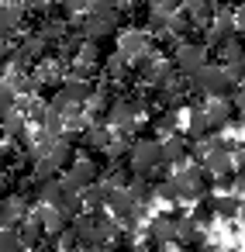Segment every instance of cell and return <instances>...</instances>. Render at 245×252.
Here are the masks:
<instances>
[{
  "mask_svg": "<svg viewBox=\"0 0 245 252\" xmlns=\"http://www.w3.org/2000/svg\"><path fill=\"white\" fill-rule=\"evenodd\" d=\"M166 162H162V142H155V138H138L135 145H131V169H135V176H149V173H155V169H162Z\"/></svg>",
  "mask_w": 245,
  "mask_h": 252,
  "instance_id": "1",
  "label": "cell"
},
{
  "mask_svg": "<svg viewBox=\"0 0 245 252\" xmlns=\"http://www.w3.org/2000/svg\"><path fill=\"white\" fill-rule=\"evenodd\" d=\"M190 83H193V90L197 94H207V97H228L231 94V80H228V73H224V66H204L200 73H193L190 76Z\"/></svg>",
  "mask_w": 245,
  "mask_h": 252,
  "instance_id": "2",
  "label": "cell"
},
{
  "mask_svg": "<svg viewBox=\"0 0 245 252\" xmlns=\"http://www.w3.org/2000/svg\"><path fill=\"white\" fill-rule=\"evenodd\" d=\"M169 180H173L180 200H200L204 183H207V173H204V166H183V169H176Z\"/></svg>",
  "mask_w": 245,
  "mask_h": 252,
  "instance_id": "3",
  "label": "cell"
},
{
  "mask_svg": "<svg viewBox=\"0 0 245 252\" xmlns=\"http://www.w3.org/2000/svg\"><path fill=\"white\" fill-rule=\"evenodd\" d=\"M114 28H118V11H93V14L83 18L80 35H83L87 42H100V38L114 35Z\"/></svg>",
  "mask_w": 245,
  "mask_h": 252,
  "instance_id": "4",
  "label": "cell"
},
{
  "mask_svg": "<svg viewBox=\"0 0 245 252\" xmlns=\"http://www.w3.org/2000/svg\"><path fill=\"white\" fill-rule=\"evenodd\" d=\"M173 66H176L180 76H193V73H200V69L207 66V49L197 45V42H183V45H176Z\"/></svg>",
  "mask_w": 245,
  "mask_h": 252,
  "instance_id": "5",
  "label": "cell"
},
{
  "mask_svg": "<svg viewBox=\"0 0 245 252\" xmlns=\"http://www.w3.org/2000/svg\"><path fill=\"white\" fill-rule=\"evenodd\" d=\"M100 180V162H93V159H76L73 166H69V173L62 176V183H69V187H76V190H87V187H93Z\"/></svg>",
  "mask_w": 245,
  "mask_h": 252,
  "instance_id": "6",
  "label": "cell"
},
{
  "mask_svg": "<svg viewBox=\"0 0 245 252\" xmlns=\"http://www.w3.org/2000/svg\"><path fill=\"white\" fill-rule=\"evenodd\" d=\"M135 114H138V104L135 100H114L107 107V128H118L121 135H128L135 128Z\"/></svg>",
  "mask_w": 245,
  "mask_h": 252,
  "instance_id": "7",
  "label": "cell"
},
{
  "mask_svg": "<svg viewBox=\"0 0 245 252\" xmlns=\"http://www.w3.org/2000/svg\"><path fill=\"white\" fill-rule=\"evenodd\" d=\"M176 214H155L152 221H149V238L155 242V245H173V242H180V231H176Z\"/></svg>",
  "mask_w": 245,
  "mask_h": 252,
  "instance_id": "8",
  "label": "cell"
},
{
  "mask_svg": "<svg viewBox=\"0 0 245 252\" xmlns=\"http://www.w3.org/2000/svg\"><path fill=\"white\" fill-rule=\"evenodd\" d=\"M204 111H207V125L211 128H228L235 121V104L228 97H211L204 104Z\"/></svg>",
  "mask_w": 245,
  "mask_h": 252,
  "instance_id": "9",
  "label": "cell"
},
{
  "mask_svg": "<svg viewBox=\"0 0 245 252\" xmlns=\"http://www.w3.org/2000/svg\"><path fill=\"white\" fill-rule=\"evenodd\" d=\"M21 18H25L21 0H4L0 4V38H11L21 28Z\"/></svg>",
  "mask_w": 245,
  "mask_h": 252,
  "instance_id": "10",
  "label": "cell"
},
{
  "mask_svg": "<svg viewBox=\"0 0 245 252\" xmlns=\"http://www.w3.org/2000/svg\"><path fill=\"white\" fill-rule=\"evenodd\" d=\"M190 145H186V138H180V135H169L166 142H162V162L166 166H173V169H183L190 159Z\"/></svg>",
  "mask_w": 245,
  "mask_h": 252,
  "instance_id": "11",
  "label": "cell"
},
{
  "mask_svg": "<svg viewBox=\"0 0 245 252\" xmlns=\"http://www.w3.org/2000/svg\"><path fill=\"white\" fill-rule=\"evenodd\" d=\"M183 14H186L197 28H204V25L214 21L217 7H214V0H183Z\"/></svg>",
  "mask_w": 245,
  "mask_h": 252,
  "instance_id": "12",
  "label": "cell"
},
{
  "mask_svg": "<svg viewBox=\"0 0 245 252\" xmlns=\"http://www.w3.org/2000/svg\"><path fill=\"white\" fill-rule=\"evenodd\" d=\"M200 166H204L207 176H217V180H224V176L235 173V159H231V152H207Z\"/></svg>",
  "mask_w": 245,
  "mask_h": 252,
  "instance_id": "13",
  "label": "cell"
},
{
  "mask_svg": "<svg viewBox=\"0 0 245 252\" xmlns=\"http://www.w3.org/2000/svg\"><path fill=\"white\" fill-rule=\"evenodd\" d=\"M35 214L42 218V224H45V235H52V238H59L62 231H66V214L59 211V207H52V204H38L35 207Z\"/></svg>",
  "mask_w": 245,
  "mask_h": 252,
  "instance_id": "14",
  "label": "cell"
},
{
  "mask_svg": "<svg viewBox=\"0 0 245 252\" xmlns=\"http://www.w3.org/2000/svg\"><path fill=\"white\" fill-rule=\"evenodd\" d=\"M28 218V204L21 197H7V200H0V228H14L18 221Z\"/></svg>",
  "mask_w": 245,
  "mask_h": 252,
  "instance_id": "15",
  "label": "cell"
},
{
  "mask_svg": "<svg viewBox=\"0 0 245 252\" xmlns=\"http://www.w3.org/2000/svg\"><path fill=\"white\" fill-rule=\"evenodd\" d=\"M18 235H21V242H25V249H38V242L45 238V224H42V218L31 211L25 221H21V228H18Z\"/></svg>",
  "mask_w": 245,
  "mask_h": 252,
  "instance_id": "16",
  "label": "cell"
},
{
  "mask_svg": "<svg viewBox=\"0 0 245 252\" xmlns=\"http://www.w3.org/2000/svg\"><path fill=\"white\" fill-rule=\"evenodd\" d=\"M107 200H111V183H104V180H97L93 187L83 190V207L87 211H104Z\"/></svg>",
  "mask_w": 245,
  "mask_h": 252,
  "instance_id": "17",
  "label": "cell"
},
{
  "mask_svg": "<svg viewBox=\"0 0 245 252\" xmlns=\"http://www.w3.org/2000/svg\"><path fill=\"white\" fill-rule=\"evenodd\" d=\"M0 131H4V138H25L28 135V121H25V114L14 107V111H7V114H0Z\"/></svg>",
  "mask_w": 245,
  "mask_h": 252,
  "instance_id": "18",
  "label": "cell"
},
{
  "mask_svg": "<svg viewBox=\"0 0 245 252\" xmlns=\"http://www.w3.org/2000/svg\"><path fill=\"white\" fill-rule=\"evenodd\" d=\"M207 131H211V125H207V111H204V104H193V107H190V138L204 142Z\"/></svg>",
  "mask_w": 245,
  "mask_h": 252,
  "instance_id": "19",
  "label": "cell"
},
{
  "mask_svg": "<svg viewBox=\"0 0 245 252\" xmlns=\"http://www.w3.org/2000/svg\"><path fill=\"white\" fill-rule=\"evenodd\" d=\"M128 193L135 197V204H138V207H145V204H152V197H155V187L149 183V176H135V180L128 183Z\"/></svg>",
  "mask_w": 245,
  "mask_h": 252,
  "instance_id": "20",
  "label": "cell"
},
{
  "mask_svg": "<svg viewBox=\"0 0 245 252\" xmlns=\"http://www.w3.org/2000/svg\"><path fill=\"white\" fill-rule=\"evenodd\" d=\"M45 159H49L56 169H59V166H66V162L73 166V162H76V159H73V142H69V138H59V142L49 149V156H45Z\"/></svg>",
  "mask_w": 245,
  "mask_h": 252,
  "instance_id": "21",
  "label": "cell"
},
{
  "mask_svg": "<svg viewBox=\"0 0 245 252\" xmlns=\"http://www.w3.org/2000/svg\"><path fill=\"white\" fill-rule=\"evenodd\" d=\"M221 63H224V66H238V63H245V45H242L238 35L228 38V42L221 45Z\"/></svg>",
  "mask_w": 245,
  "mask_h": 252,
  "instance_id": "22",
  "label": "cell"
},
{
  "mask_svg": "<svg viewBox=\"0 0 245 252\" xmlns=\"http://www.w3.org/2000/svg\"><path fill=\"white\" fill-rule=\"evenodd\" d=\"M83 142H87L90 149H107V145L114 142V135H111V128H107V125H90V128H87V135H83Z\"/></svg>",
  "mask_w": 245,
  "mask_h": 252,
  "instance_id": "23",
  "label": "cell"
},
{
  "mask_svg": "<svg viewBox=\"0 0 245 252\" xmlns=\"http://www.w3.org/2000/svg\"><path fill=\"white\" fill-rule=\"evenodd\" d=\"M214 207H217V218L231 221V218H238L242 200H238V197H231V193H221V197H214Z\"/></svg>",
  "mask_w": 245,
  "mask_h": 252,
  "instance_id": "24",
  "label": "cell"
},
{
  "mask_svg": "<svg viewBox=\"0 0 245 252\" xmlns=\"http://www.w3.org/2000/svg\"><path fill=\"white\" fill-rule=\"evenodd\" d=\"M45 42H66L69 38V28H66V21L62 18H52V21H45V28L38 32Z\"/></svg>",
  "mask_w": 245,
  "mask_h": 252,
  "instance_id": "25",
  "label": "cell"
},
{
  "mask_svg": "<svg viewBox=\"0 0 245 252\" xmlns=\"http://www.w3.org/2000/svg\"><path fill=\"white\" fill-rule=\"evenodd\" d=\"M0 252H25L18 228H0Z\"/></svg>",
  "mask_w": 245,
  "mask_h": 252,
  "instance_id": "26",
  "label": "cell"
},
{
  "mask_svg": "<svg viewBox=\"0 0 245 252\" xmlns=\"http://www.w3.org/2000/svg\"><path fill=\"white\" fill-rule=\"evenodd\" d=\"M62 14L66 18H87V14H93V0H62Z\"/></svg>",
  "mask_w": 245,
  "mask_h": 252,
  "instance_id": "27",
  "label": "cell"
},
{
  "mask_svg": "<svg viewBox=\"0 0 245 252\" xmlns=\"http://www.w3.org/2000/svg\"><path fill=\"white\" fill-rule=\"evenodd\" d=\"M193 218H197V224L200 228H207L214 218H217V207H214V197H207V200H197V211H193Z\"/></svg>",
  "mask_w": 245,
  "mask_h": 252,
  "instance_id": "28",
  "label": "cell"
},
{
  "mask_svg": "<svg viewBox=\"0 0 245 252\" xmlns=\"http://www.w3.org/2000/svg\"><path fill=\"white\" fill-rule=\"evenodd\" d=\"M14 107H18V94H14L11 80H0V114H7Z\"/></svg>",
  "mask_w": 245,
  "mask_h": 252,
  "instance_id": "29",
  "label": "cell"
},
{
  "mask_svg": "<svg viewBox=\"0 0 245 252\" xmlns=\"http://www.w3.org/2000/svg\"><path fill=\"white\" fill-rule=\"evenodd\" d=\"M11 87H14V94H25V97H31L35 94V76H28V73H14L11 76Z\"/></svg>",
  "mask_w": 245,
  "mask_h": 252,
  "instance_id": "30",
  "label": "cell"
},
{
  "mask_svg": "<svg viewBox=\"0 0 245 252\" xmlns=\"http://www.w3.org/2000/svg\"><path fill=\"white\" fill-rule=\"evenodd\" d=\"M176 125H180V114H176V107H166V111L155 118V128H159V131H166V135H173V131H176Z\"/></svg>",
  "mask_w": 245,
  "mask_h": 252,
  "instance_id": "31",
  "label": "cell"
},
{
  "mask_svg": "<svg viewBox=\"0 0 245 252\" xmlns=\"http://www.w3.org/2000/svg\"><path fill=\"white\" fill-rule=\"evenodd\" d=\"M45 49H49V42H45L42 35H31V38L21 45V52H25L28 59H38V56H45Z\"/></svg>",
  "mask_w": 245,
  "mask_h": 252,
  "instance_id": "32",
  "label": "cell"
},
{
  "mask_svg": "<svg viewBox=\"0 0 245 252\" xmlns=\"http://www.w3.org/2000/svg\"><path fill=\"white\" fill-rule=\"evenodd\" d=\"M124 69H128V63H124V56H121V52H114V56L107 59V73H111V80H118V76H121Z\"/></svg>",
  "mask_w": 245,
  "mask_h": 252,
  "instance_id": "33",
  "label": "cell"
},
{
  "mask_svg": "<svg viewBox=\"0 0 245 252\" xmlns=\"http://www.w3.org/2000/svg\"><path fill=\"white\" fill-rule=\"evenodd\" d=\"M21 7H25V11H45L49 0H21Z\"/></svg>",
  "mask_w": 245,
  "mask_h": 252,
  "instance_id": "34",
  "label": "cell"
},
{
  "mask_svg": "<svg viewBox=\"0 0 245 252\" xmlns=\"http://www.w3.org/2000/svg\"><path fill=\"white\" fill-rule=\"evenodd\" d=\"M231 159H235V169H245V145H238Z\"/></svg>",
  "mask_w": 245,
  "mask_h": 252,
  "instance_id": "35",
  "label": "cell"
},
{
  "mask_svg": "<svg viewBox=\"0 0 245 252\" xmlns=\"http://www.w3.org/2000/svg\"><path fill=\"white\" fill-rule=\"evenodd\" d=\"M235 28H242V32H245V4H238V7H235Z\"/></svg>",
  "mask_w": 245,
  "mask_h": 252,
  "instance_id": "36",
  "label": "cell"
},
{
  "mask_svg": "<svg viewBox=\"0 0 245 252\" xmlns=\"http://www.w3.org/2000/svg\"><path fill=\"white\" fill-rule=\"evenodd\" d=\"M231 104H235V107H238V111H242V114H245V90H238V94H235V100H231Z\"/></svg>",
  "mask_w": 245,
  "mask_h": 252,
  "instance_id": "37",
  "label": "cell"
},
{
  "mask_svg": "<svg viewBox=\"0 0 245 252\" xmlns=\"http://www.w3.org/2000/svg\"><path fill=\"white\" fill-rule=\"evenodd\" d=\"M238 218H242V221H245V204H242V211H238Z\"/></svg>",
  "mask_w": 245,
  "mask_h": 252,
  "instance_id": "38",
  "label": "cell"
},
{
  "mask_svg": "<svg viewBox=\"0 0 245 252\" xmlns=\"http://www.w3.org/2000/svg\"><path fill=\"white\" fill-rule=\"evenodd\" d=\"M80 252H100V249H80Z\"/></svg>",
  "mask_w": 245,
  "mask_h": 252,
  "instance_id": "39",
  "label": "cell"
},
{
  "mask_svg": "<svg viewBox=\"0 0 245 252\" xmlns=\"http://www.w3.org/2000/svg\"><path fill=\"white\" fill-rule=\"evenodd\" d=\"M0 142H4V131H0Z\"/></svg>",
  "mask_w": 245,
  "mask_h": 252,
  "instance_id": "40",
  "label": "cell"
},
{
  "mask_svg": "<svg viewBox=\"0 0 245 252\" xmlns=\"http://www.w3.org/2000/svg\"><path fill=\"white\" fill-rule=\"evenodd\" d=\"M242 45H245V38H242Z\"/></svg>",
  "mask_w": 245,
  "mask_h": 252,
  "instance_id": "41",
  "label": "cell"
},
{
  "mask_svg": "<svg viewBox=\"0 0 245 252\" xmlns=\"http://www.w3.org/2000/svg\"><path fill=\"white\" fill-rule=\"evenodd\" d=\"M242 90H245V83H242Z\"/></svg>",
  "mask_w": 245,
  "mask_h": 252,
  "instance_id": "42",
  "label": "cell"
},
{
  "mask_svg": "<svg viewBox=\"0 0 245 252\" xmlns=\"http://www.w3.org/2000/svg\"><path fill=\"white\" fill-rule=\"evenodd\" d=\"M0 4H4V0H0Z\"/></svg>",
  "mask_w": 245,
  "mask_h": 252,
  "instance_id": "43",
  "label": "cell"
}]
</instances>
